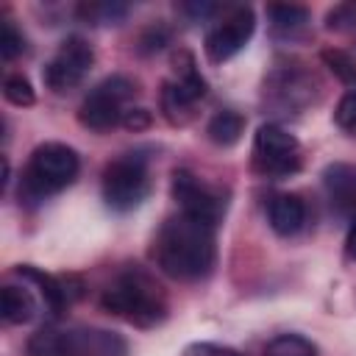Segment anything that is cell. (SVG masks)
I'll use <instances>...</instances> for the list:
<instances>
[{"label": "cell", "instance_id": "cell-1", "mask_svg": "<svg viewBox=\"0 0 356 356\" xmlns=\"http://www.w3.org/2000/svg\"><path fill=\"white\" fill-rule=\"evenodd\" d=\"M214 231L217 225L178 211L175 217H167L156 231L150 256L164 275L178 281H197L214 267Z\"/></svg>", "mask_w": 356, "mask_h": 356}, {"label": "cell", "instance_id": "cell-2", "mask_svg": "<svg viewBox=\"0 0 356 356\" xmlns=\"http://www.w3.org/2000/svg\"><path fill=\"white\" fill-rule=\"evenodd\" d=\"M100 306L136 328H153L167 317V298L156 278L145 270H128L117 275V281L103 292Z\"/></svg>", "mask_w": 356, "mask_h": 356}, {"label": "cell", "instance_id": "cell-3", "mask_svg": "<svg viewBox=\"0 0 356 356\" xmlns=\"http://www.w3.org/2000/svg\"><path fill=\"white\" fill-rule=\"evenodd\" d=\"M81 170L78 153L64 142H44L39 145L22 172L19 181V200L39 203L61 189H67Z\"/></svg>", "mask_w": 356, "mask_h": 356}, {"label": "cell", "instance_id": "cell-4", "mask_svg": "<svg viewBox=\"0 0 356 356\" xmlns=\"http://www.w3.org/2000/svg\"><path fill=\"white\" fill-rule=\"evenodd\" d=\"M128 342L106 328H39L28 339V356H125Z\"/></svg>", "mask_w": 356, "mask_h": 356}, {"label": "cell", "instance_id": "cell-5", "mask_svg": "<svg viewBox=\"0 0 356 356\" xmlns=\"http://www.w3.org/2000/svg\"><path fill=\"white\" fill-rule=\"evenodd\" d=\"M175 78L164 81L161 86V111L172 125H186L192 120L195 103H200L209 92L203 75L195 70V58L186 50H178L172 56Z\"/></svg>", "mask_w": 356, "mask_h": 356}, {"label": "cell", "instance_id": "cell-6", "mask_svg": "<svg viewBox=\"0 0 356 356\" xmlns=\"http://www.w3.org/2000/svg\"><path fill=\"white\" fill-rule=\"evenodd\" d=\"M131 97H134V83L125 75H111L86 92V97L81 100V108H78V120L89 131H97V134L111 131L114 125L122 122V117L128 111L125 103Z\"/></svg>", "mask_w": 356, "mask_h": 356}, {"label": "cell", "instance_id": "cell-7", "mask_svg": "<svg viewBox=\"0 0 356 356\" xmlns=\"http://www.w3.org/2000/svg\"><path fill=\"white\" fill-rule=\"evenodd\" d=\"M103 200L114 211H131L136 209L147 192H150V178H147V164L136 153H125L114 159L103 170Z\"/></svg>", "mask_w": 356, "mask_h": 356}, {"label": "cell", "instance_id": "cell-8", "mask_svg": "<svg viewBox=\"0 0 356 356\" xmlns=\"http://www.w3.org/2000/svg\"><path fill=\"white\" fill-rule=\"evenodd\" d=\"M253 167L267 178H286L300 170V142L281 125L264 122L253 136Z\"/></svg>", "mask_w": 356, "mask_h": 356}, {"label": "cell", "instance_id": "cell-9", "mask_svg": "<svg viewBox=\"0 0 356 356\" xmlns=\"http://www.w3.org/2000/svg\"><path fill=\"white\" fill-rule=\"evenodd\" d=\"M95 64V50L83 36H67L58 50L53 53V58L44 64L42 70V81L47 89H53L56 95H64L70 89H75L86 72Z\"/></svg>", "mask_w": 356, "mask_h": 356}, {"label": "cell", "instance_id": "cell-10", "mask_svg": "<svg viewBox=\"0 0 356 356\" xmlns=\"http://www.w3.org/2000/svg\"><path fill=\"white\" fill-rule=\"evenodd\" d=\"M172 197L184 214L197 217L211 225H217L225 214V192L206 184L203 178H197L189 170L172 172Z\"/></svg>", "mask_w": 356, "mask_h": 356}, {"label": "cell", "instance_id": "cell-11", "mask_svg": "<svg viewBox=\"0 0 356 356\" xmlns=\"http://www.w3.org/2000/svg\"><path fill=\"white\" fill-rule=\"evenodd\" d=\"M256 31V17H253V8L250 6H236L231 8L220 22H214V28L206 33V42H203V50H206V58L211 64H222L228 58H234L253 36Z\"/></svg>", "mask_w": 356, "mask_h": 356}, {"label": "cell", "instance_id": "cell-12", "mask_svg": "<svg viewBox=\"0 0 356 356\" xmlns=\"http://www.w3.org/2000/svg\"><path fill=\"white\" fill-rule=\"evenodd\" d=\"M14 275L22 278V286L6 284V286L0 289V314H3V320L11 323V325H22V323L36 320L39 314L50 317V314H47V303H44L42 292L36 289V284H33L31 278L19 275L17 270H14Z\"/></svg>", "mask_w": 356, "mask_h": 356}, {"label": "cell", "instance_id": "cell-13", "mask_svg": "<svg viewBox=\"0 0 356 356\" xmlns=\"http://www.w3.org/2000/svg\"><path fill=\"white\" fill-rule=\"evenodd\" d=\"M323 186L339 214H356V164L334 161L323 170Z\"/></svg>", "mask_w": 356, "mask_h": 356}, {"label": "cell", "instance_id": "cell-14", "mask_svg": "<svg viewBox=\"0 0 356 356\" xmlns=\"http://www.w3.org/2000/svg\"><path fill=\"white\" fill-rule=\"evenodd\" d=\"M267 220H270V228H273L275 234L292 236V234H298V231L303 228V222H306V203H303L298 195H292V192L275 195V197L270 200V206H267Z\"/></svg>", "mask_w": 356, "mask_h": 356}, {"label": "cell", "instance_id": "cell-15", "mask_svg": "<svg viewBox=\"0 0 356 356\" xmlns=\"http://www.w3.org/2000/svg\"><path fill=\"white\" fill-rule=\"evenodd\" d=\"M242 131H245V117H242L239 111H234V108L217 111V114L209 120V125H206L209 139H211L214 145H220V147L236 145L239 136H242Z\"/></svg>", "mask_w": 356, "mask_h": 356}, {"label": "cell", "instance_id": "cell-16", "mask_svg": "<svg viewBox=\"0 0 356 356\" xmlns=\"http://www.w3.org/2000/svg\"><path fill=\"white\" fill-rule=\"evenodd\" d=\"M267 14H270L273 31L278 36H295L309 22V8L295 6V3H275V6L267 8Z\"/></svg>", "mask_w": 356, "mask_h": 356}, {"label": "cell", "instance_id": "cell-17", "mask_svg": "<svg viewBox=\"0 0 356 356\" xmlns=\"http://www.w3.org/2000/svg\"><path fill=\"white\" fill-rule=\"evenodd\" d=\"M264 356H317V348L312 339L300 334H278L267 342Z\"/></svg>", "mask_w": 356, "mask_h": 356}, {"label": "cell", "instance_id": "cell-18", "mask_svg": "<svg viewBox=\"0 0 356 356\" xmlns=\"http://www.w3.org/2000/svg\"><path fill=\"white\" fill-rule=\"evenodd\" d=\"M78 14L92 25H106V22L122 19L125 17V6H120V3H83L78 8Z\"/></svg>", "mask_w": 356, "mask_h": 356}, {"label": "cell", "instance_id": "cell-19", "mask_svg": "<svg viewBox=\"0 0 356 356\" xmlns=\"http://www.w3.org/2000/svg\"><path fill=\"white\" fill-rule=\"evenodd\" d=\"M323 61L342 83H348V86L356 83V61H353L350 53H345V50H323Z\"/></svg>", "mask_w": 356, "mask_h": 356}, {"label": "cell", "instance_id": "cell-20", "mask_svg": "<svg viewBox=\"0 0 356 356\" xmlns=\"http://www.w3.org/2000/svg\"><path fill=\"white\" fill-rule=\"evenodd\" d=\"M3 97L8 103H14V106H31L36 100L33 86H31V81L25 75H8L3 81Z\"/></svg>", "mask_w": 356, "mask_h": 356}, {"label": "cell", "instance_id": "cell-21", "mask_svg": "<svg viewBox=\"0 0 356 356\" xmlns=\"http://www.w3.org/2000/svg\"><path fill=\"white\" fill-rule=\"evenodd\" d=\"M19 53H25V36L17 31V25L11 19H3V25H0V56L6 61H11Z\"/></svg>", "mask_w": 356, "mask_h": 356}, {"label": "cell", "instance_id": "cell-22", "mask_svg": "<svg viewBox=\"0 0 356 356\" xmlns=\"http://www.w3.org/2000/svg\"><path fill=\"white\" fill-rule=\"evenodd\" d=\"M334 122L345 131H356V89L345 92L334 108Z\"/></svg>", "mask_w": 356, "mask_h": 356}, {"label": "cell", "instance_id": "cell-23", "mask_svg": "<svg viewBox=\"0 0 356 356\" xmlns=\"http://www.w3.org/2000/svg\"><path fill=\"white\" fill-rule=\"evenodd\" d=\"M181 356H242V353L234 348H225V345H214V342H195Z\"/></svg>", "mask_w": 356, "mask_h": 356}, {"label": "cell", "instance_id": "cell-24", "mask_svg": "<svg viewBox=\"0 0 356 356\" xmlns=\"http://www.w3.org/2000/svg\"><path fill=\"white\" fill-rule=\"evenodd\" d=\"M167 39H170L167 28L153 25V28H147V33L142 36V50H145V53H150V50H161V47L167 44Z\"/></svg>", "mask_w": 356, "mask_h": 356}, {"label": "cell", "instance_id": "cell-25", "mask_svg": "<svg viewBox=\"0 0 356 356\" xmlns=\"http://www.w3.org/2000/svg\"><path fill=\"white\" fill-rule=\"evenodd\" d=\"M122 125L131 128V131H142V128L150 125V114L145 108H128L125 117H122Z\"/></svg>", "mask_w": 356, "mask_h": 356}, {"label": "cell", "instance_id": "cell-26", "mask_svg": "<svg viewBox=\"0 0 356 356\" xmlns=\"http://www.w3.org/2000/svg\"><path fill=\"white\" fill-rule=\"evenodd\" d=\"M345 253H348L350 259H356V220H353V225L348 228V236H345Z\"/></svg>", "mask_w": 356, "mask_h": 356}]
</instances>
